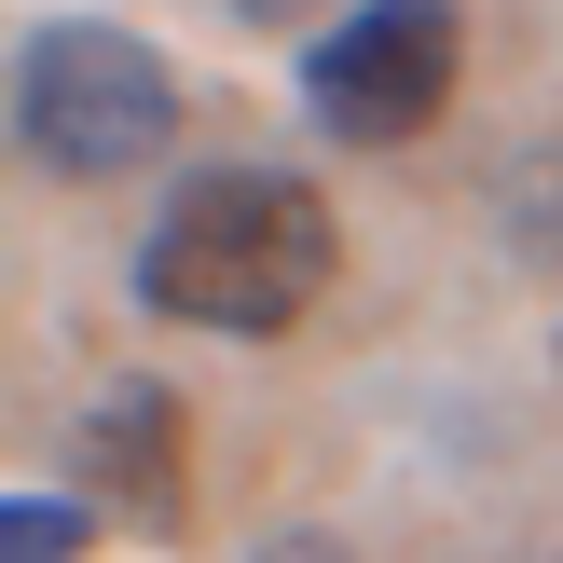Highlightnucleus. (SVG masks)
<instances>
[{"label":"nucleus","instance_id":"nucleus-1","mask_svg":"<svg viewBox=\"0 0 563 563\" xmlns=\"http://www.w3.org/2000/svg\"><path fill=\"white\" fill-rule=\"evenodd\" d=\"M330 275H344L330 192L275 179V165H220V179H179V207L152 220L137 302L179 330H289V317H317Z\"/></svg>","mask_w":563,"mask_h":563},{"label":"nucleus","instance_id":"nucleus-2","mask_svg":"<svg viewBox=\"0 0 563 563\" xmlns=\"http://www.w3.org/2000/svg\"><path fill=\"white\" fill-rule=\"evenodd\" d=\"M14 137L55 165V179H124L179 137V82L137 27L110 14H55L42 42L14 55Z\"/></svg>","mask_w":563,"mask_h":563},{"label":"nucleus","instance_id":"nucleus-3","mask_svg":"<svg viewBox=\"0 0 563 563\" xmlns=\"http://www.w3.org/2000/svg\"><path fill=\"white\" fill-rule=\"evenodd\" d=\"M454 55H467L454 0H357L330 42H302V110L330 137H357V152H399V137L440 124Z\"/></svg>","mask_w":563,"mask_h":563},{"label":"nucleus","instance_id":"nucleus-4","mask_svg":"<svg viewBox=\"0 0 563 563\" xmlns=\"http://www.w3.org/2000/svg\"><path fill=\"white\" fill-rule=\"evenodd\" d=\"M82 482L124 522H179V399L165 385H110L97 427H82Z\"/></svg>","mask_w":563,"mask_h":563},{"label":"nucleus","instance_id":"nucleus-5","mask_svg":"<svg viewBox=\"0 0 563 563\" xmlns=\"http://www.w3.org/2000/svg\"><path fill=\"white\" fill-rule=\"evenodd\" d=\"M82 550H97L82 495H0V563H82Z\"/></svg>","mask_w":563,"mask_h":563},{"label":"nucleus","instance_id":"nucleus-6","mask_svg":"<svg viewBox=\"0 0 563 563\" xmlns=\"http://www.w3.org/2000/svg\"><path fill=\"white\" fill-rule=\"evenodd\" d=\"M234 14H262V27H289V14H317V0H234Z\"/></svg>","mask_w":563,"mask_h":563}]
</instances>
